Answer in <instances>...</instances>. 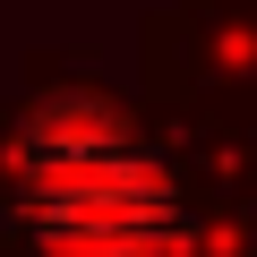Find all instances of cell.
Instances as JSON below:
<instances>
[{
  "instance_id": "cell-1",
  "label": "cell",
  "mask_w": 257,
  "mask_h": 257,
  "mask_svg": "<svg viewBox=\"0 0 257 257\" xmlns=\"http://www.w3.org/2000/svg\"><path fill=\"white\" fill-rule=\"evenodd\" d=\"M26 214L43 223L60 257H146L172 223V189L128 138H111V128L69 138V120H43Z\"/></svg>"
}]
</instances>
